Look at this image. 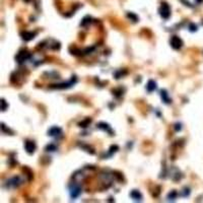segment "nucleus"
<instances>
[{"instance_id":"obj_10","label":"nucleus","mask_w":203,"mask_h":203,"mask_svg":"<svg viewBox=\"0 0 203 203\" xmlns=\"http://www.w3.org/2000/svg\"><path fill=\"white\" fill-rule=\"evenodd\" d=\"M36 36V33H33V32H24L22 34V40L24 41H31L35 38Z\"/></svg>"},{"instance_id":"obj_8","label":"nucleus","mask_w":203,"mask_h":203,"mask_svg":"<svg viewBox=\"0 0 203 203\" xmlns=\"http://www.w3.org/2000/svg\"><path fill=\"white\" fill-rule=\"evenodd\" d=\"M61 134H62V130H61V128H59V127H57V126L52 127V128H50L49 131H48V135H50V136L57 137V136H60Z\"/></svg>"},{"instance_id":"obj_3","label":"nucleus","mask_w":203,"mask_h":203,"mask_svg":"<svg viewBox=\"0 0 203 203\" xmlns=\"http://www.w3.org/2000/svg\"><path fill=\"white\" fill-rule=\"evenodd\" d=\"M170 43H171V46L175 50L181 49L182 46H183V42H182V40L179 38V37H177V36H173V37H172L171 41H170Z\"/></svg>"},{"instance_id":"obj_13","label":"nucleus","mask_w":203,"mask_h":203,"mask_svg":"<svg viewBox=\"0 0 203 203\" xmlns=\"http://www.w3.org/2000/svg\"><path fill=\"white\" fill-rule=\"evenodd\" d=\"M98 128H100V129H102V130H104V131H107V132H109L110 134L112 135V130H111V128H110V126L108 124H106V123H103V122H100V123H98Z\"/></svg>"},{"instance_id":"obj_4","label":"nucleus","mask_w":203,"mask_h":203,"mask_svg":"<svg viewBox=\"0 0 203 203\" xmlns=\"http://www.w3.org/2000/svg\"><path fill=\"white\" fill-rule=\"evenodd\" d=\"M22 184V179L19 177H13L7 181V187H9V188H16V187H18L19 185Z\"/></svg>"},{"instance_id":"obj_16","label":"nucleus","mask_w":203,"mask_h":203,"mask_svg":"<svg viewBox=\"0 0 203 203\" xmlns=\"http://www.w3.org/2000/svg\"><path fill=\"white\" fill-rule=\"evenodd\" d=\"M189 30H190L191 32H196V31H197V26H195L194 24H191L190 26H189Z\"/></svg>"},{"instance_id":"obj_11","label":"nucleus","mask_w":203,"mask_h":203,"mask_svg":"<svg viewBox=\"0 0 203 203\" xmlns=\"http://www.w3.org/2000/svg\"><path fill=\"white\" fill-rule=\"evenodd\" d=\"M130 196L132 197V199H134L135 201H141L142 200V195L139 191L137 190H133L132 192L130 193Z\"/></svg>"},{"instance_id":"obj_17","label":"nucleus","mask_w":203,"mask_h":203,"mask_svg":"<svg viewBox=\"0 0 203 203\" xmlns=\"http://www.w3.org/2000/svg\"><path fill=\"white\" fill-rule=\"evenodd\" d=\"M5 107H6V105H5V100H2V111H5Z\"/></svg>"},{"instance_id":"obj_9","label":"nucleus","mask_w":203,"mask_h":203,"mask_svg":"<svg viewBox=\"0 0 203 203\" xmlns=\"http://www.w3.org/2000/svg\"><path fill=\"white\" fill-rule=\"evenodd\" d=\"M156 88H158L156 82L154 80H152V79H150L147 82V84H146V90H147L148 92H152L153 90H156Z\"/></svg>"},{"instance_id":"obj_12","label":"nucleus","mask_w":203,"mask_h":203,"mask_svg":"<svg viewBox=\"0 0 203 203\" xmlns=\"http://www.w3.org/2000/svg\"><path fill=\"white\" fill-rule=\"evenodd\" d=\"M160 96H162V100H164V102H165L166 104H170V103H171V102H172L171 98H169V94H168L167 90H162V92H160Z\"/></svg>"},{"instance_id":"obj_14","label":"nucleus","mask_w":203,"mask_h":203,"mask_svg":"<svg viewBox=\"0 0 203 203\" xmlns=\"http://www.w3.org/2000/svg\"><path fill=\"white\" fill-rule=\"evenodd\" d=\"M177 195H178V193L176 192V191H172V192L168 195V198H169V200H175Z\"/></svg>"},{"instance_id":"obj_5","label":"nucleus","mask_w":203,"mask_h":203,"mask_svg":"<svg viewBox=\"0 0 203 203\" xmlns=\"http://www.w3.org/2000/svg\"><path fill=\"white\" fill-rule=\"evenodd\" d=\"M81 193V188L77 184H72L70 186V196L71 198H77Z\"/></svg>"},{"instance_id":"obj_18","label":"nucleus","mask_w":203,"mask_h":203,"mask_svg":"<svg viewBox=\"0 0 203 203\" xmlns=\"http://www.w3.org/2000/svg\"><path fill=\"white\" fill-rule=\"evenodd\" d=\"M201 1H202V0H197V2H201Z\"/></svg>"},{"instance_id":"obj_1","label":"nucleus","mask_w":203,"mask_h":203,"mask_svg":"<svg viewBox=\"0 0 203 203\" xmlns=\"http://www.w3.org/2000/svg\"><path fill=\"white\" fill-rule=\"evenodd\" d=\"M160 14L164 19H168L171 15V9L167 3H162L160 8Z\"/></svg>"},{"instance_id":"obj_6","label":"nucleus","mask_w":203,"mask_h":203,"mask_svg":"<svg viewBox=\"0 0 203 203\" xmlns=\"http://www.w3.org/2000/svg\"><path fill=\"white\" fill-rule=\"evenodd\" d=\"M31 56H30V54L28 53L26 51H22V52H19L18 54H17V56H16V61L19 63V64H22V63H24V61H26V60L30 58Z\"/></svg>"},{"instance_id":"obj_7","label":"nucleus","mask_w":203,"mask_h":203,"mask_svg":"<svg viewBox=\"0 0 203 203\" xmlns=\"http://www.w3.org/2000/svg\"><path fill=\"white\" fill-rule=\"evenodd\" d=\"M36 143H35L34 141H26V143H24V148L26 150L29 152V153H34L35 150H36Z\"/></svg>"},{"instance_id":"obj_2","label":"nucleus","mask_w":203,"mask_h":203,"mask_svg":"<svg viewBox=\"0 0 203 203\" xmlns=\"http://www.w3.org/2000/svg\"><path fill=\"white\" fill-rule=\"evenodd\" d=\"M76 82V77L75 76H72L71 80H69L68 82L66 84H54V86H51V88H59V90H63V88H69L73 86V84Z\"/></svg>"},{"instance_id":"obj_15","label":"nucleus","mask_w":203,"mask_h":203,"mask_svg":"<svg viewBox=\"0 0 203 203\" xmlns=\"http://www.w3.org/2000/svg\"><path fill=\"white\" fill-rule=\"evenodd\" d=\"M46 150H47V151H55V150H57V147H56L54 144H49V145H47V147H46Z\"/></svg>"}]
</instances>
